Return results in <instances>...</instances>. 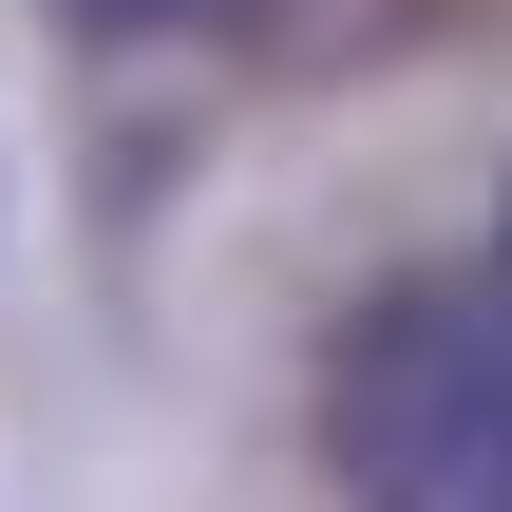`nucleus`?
<instances>
[{
  "mask_svg": "<svg viewBox=\"0 0 512 512\" xmlns=\"http://www.w3.org/2000/svg\"><path fill=\"white\" fill-rule=\"evenodd\" d=\"M323 475H342V512H512V304L494 285H380L342 323Z\"/></svg>",
  "mask_w": 512,
  "mask_h": 512,
  "instance_id": "obj_1",
  "label": "nucleus"
},
{
  "mask_svg": "<svg viewBox=\"0 0 512 512\" xmlns=\"http://www.w3.org/2000/svg\"><path fill=\"white\" fill-rule=\"evenodd\" d=\"M57 19H95V38H209V19H247V0H57Z\"/></svg>",
  "mask_w": 512,
  "mask_h": 512,
  "instance_id": "obj_2",
  "label": "nucleus"
}]
</instances>
